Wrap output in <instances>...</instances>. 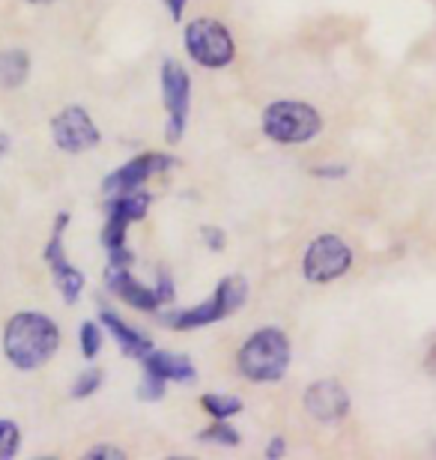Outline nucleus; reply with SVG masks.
Returning <instances> with one entry per match:
<instances>
[{
	"label": "nucleus",
	"instance_id": "f03ea898",
	"mask_svg": "<svg viewBox=\"0 0 436 460\" xmlns=\"http://www.w3.org/2000/svg\"><path fill=\"white\" fill-rule=\"evenodd\" d=\"M236 367L252 383H278L284 380L290 367V338L281 329L266 326L248 335V341L239 347Z\"/></svg>",
	"mask_w": 436,
	"mask_h": 460
},
{
	"label": "nucleus",
	"instance_id": "20e7f679",
	"mask_svg": "<svg viewBox=\"0 0 436 460\" xmlns=\"http://www.w3.org/2000/svg\"><path fill=\"white\" fill-rule=\"evenodd\" d=\"M261 128L269 141L293 146L308 144L323 132V117L314 105L299 102V99H278V102L263 108Z\"/></svg>",
	"mask_w": 436,
	"mask_h": 460
},
{
	"label": "nucleus",
	"instance_id": "f3484780",
	"mask_svg": "<svg viewBox=\"0 0 436 460\" xmlns=\"http://www.w3.org/2000/svg\"><path fill=\"white\" fill-rule=\"evenodd\" d=\"M200 407H203V412H209L212 419H230V416H239V412H243V398L216 392V394H203Z\"/></svg>",
	"mask_w": 436,
	"mask_h": 460
},
{
	"label": "nucleus",
	"instance_id": "7c9ffc66",
	"mask_svg": "<svg viewBox=\"0 0 436 460\" xmlns=\"http://www.w3.org/2000/svg\"><path fill=\"white\" fill-rule=\"evenodd\" d=\"M24 4H31V6H51L54 0H24Z\"/></svg>",
	"mask_w": 436,
	"mask_h": 460
},
{
	"label": "nucleus",
	"instance_id": "a211bd4d",
	"mask_svg": "<svg viewBox=\"0 0 436 460\" xmlns=\"http://www.w3.org/2000/svg\"><path fill=\"white\" fill-rule=\"evenodd\" d=\"M200 443H216V446H227V448H234L239 446V430L236 428H230L227 425V419H216L207 430H200Z\"/></svg>",
	"mask_w": 436,
	"mask_h": 460
},
{
	"label": "nucleus",
	"instance_id": "6e6552de",
	"mask_svg": "<svg viewBox=\"0 0 436 460\" xmlns=\"http://www.w3.org/2000/svg\"><path fill=\"white\" fill-rule=\"evenodd\" d=\"M153 198L144 189L123 191V195H108L105 200V227H102V245L105 252H117L126 245L129 225L141 222L150 209Z\"/></svg>",
	"mask_w": 436,
	"mask_h": 460
},
{
	"label": "nucleus",
	"instance_id": "aec40b11",
	"mask_svg": "<svg viewBox=\"0 0 436 460\" xmlns=\"http://www.w3.org/2000/svg\"><path fill=\"white\" fill-rule=\"evenodd\" d=\"M22 448V428L9 419H0V460H9Z\"/></svg>",
	"mask_w": 436,
	"mask_h": 460
},
{
	"label": "nucleus",
	"instance_id": "1a4fd4ad",
	"mask_svg": "<svg viewBox=\"0 0 436 460\" xmlns=\"http://www.w3.org/2000/svg\"><path fill=\"white\" fill-rule=\"evenodd\" d=\"M69 222H72L69 213H58V222H54L49 245L42 248V261L51 270V279H54V284H58L63 302H69L72 305V302L81 299V290H85V272L76 270V266L69 263L67 252H63V230L69 227Z\"/></svg>",
	"mask_w": 436,
	"mask_h": 460
},
{
	"label": "nucleus",
	"instance_id": "6ab92c4d",
	"mask_svg": "<svg viewBox=\"0 0 436 460\" xmlns=\"http://www.w3.org/2000/svg\"><path fill=\"white\" fill-rule=\"evenodd\" d=\"M102 383H105V371H102V367H87V371H81V374H78V380L72 383L69 394H72L76 401L90 398V394H96V392L102 389Z\"/></svg>",
	"mask_w": 436,
	"mask_h": 460
},
{
	"label": "nucleus",
	"instance_id": "b1692460",
	"mask_svg": "<svg viewBox=\"0 0 436 460\" xmlns=\"http://www.w3.org/2000/svg\"><path fill=\"white\" fill-rule=\"evenodd\" d=\"M85 457H96V460H123L126 457V452L123 448H117V446H93V448H87V455Z\"/></svg>",
	"mask_w": 436,
	"mask_h": 460
},
{
	"label": "nucleus",
	"instance_id": "ddd939ff",
	"mask_svg": "<svg viewBox=\"0 0 436 460\" xmlns=\"http://www.w3.org/2000/svg\"><path fill=\"white\" fill-rule=\"evenodd\" d=\"M105 288L111 296L123 299L129 308L135 311H144V314H153V311L162 308V299L159 293L153 288H147L144 281H138L129 266H108L105 270Z\"/></svg>",
	"mask_w": 436,
	"mask_h": 460
},
{
	"label": "nucleus",
	"instance_id": "c85d7f7f",
	"mask_svg": "<svg viewBox=\"0 0 436 460\" xmlns=\"http://www.w3.org/2000/svg\"><path fill=\"white\" fill-rule=\"evenodd\" d=\"M424 367H428V374H433V376H436V347L428 353V358H424Z\"/></svg>",
	"mask_w": 436,
	"mask_h": 460
},
{
	"label": "nucleus",
	"instance_id": "cd10ccee",
	"mask_svg": "<svg viewBox=\"0 0 436 460\" xmlns=\"http://www.w3.org/2000/svg\"><path fill=\"white\" fill-rule=\"evenodd\" d=\"M347 168H314V177H344Z\"/></svg>",
	"mask_w": 436,
	"mask_h": 460
},
{
	"label": "nucleus",
	"instance_id": "0eeeda50",
	"mask_svg": "<svg viewBox=\"0 0 436 460\" xmlns=\"http://www.w3.org/2000/svg\"><path fill=\"white\" fill-rule=\"evenodd\" d=\"M162 105L168 111V128L165 137L168 144H180L189 126V111H191V78L182 69V63L165 60L162 63Z\"/></svg>",
	"mask_w": 436,
	"mask_h": 460
},
{
	"label": "nucleus",
	"instance_id": "f257e3e1",
	"mask_svg": "<svg viewBox=\"0 0 436 460\" xmlns=\"http://www.w3.org/2000/svg\"><path fill=\"white\" fill-rule=\"evenodd\" d=\"M60 347V329L42 311H18L4 329V353L18 371H36Z\"/></svg>",
	"mask_w": 436,
	"mask_h": 460
},
{
	"label": "nucleus",
	"instance_id": "5701e85b",
	"mask_svg": "<svg viewBox=\"0 0 436 460\" xmlns=\"http://www.w3.org/2000/svg\"><path fill=\"white\" fill-rule=\"evenodd\" d=\"M200 239H203V245L212 248V252H225V245H227V234L216 225H203Z\"/></svg>",
	"mask_w": 436,
	"mask_h": 460
},
{
	"label": "nucleus",
	"instance_id": "bb28decb",
	"mask_svg": "<svg viewBox=\"0 0 436 460\" xmlns=\"http://www.w3.org/2000/svg\"><path fill=\"white\" fill-rule=\"evenodd\" d=\"M162 4L168 6V13H171L174 22H180L182 13H185V4H189V0H162Z\"/></svg>",
	"mask_w": 436,
	"mask_h": 460
},
{
	"label": "nucleus",
	"instance_id": "393cba45",
	"mask_svg": "<svg viewBox=\"0 0 436 460\" xmlns=\"http://www.w3.org/2000/svg\"><path fill=\"white\" fill-rule=\"evenodd\" d=\"M156 293H159L162 305H171L174 302V279L168 272H159V284H156Z\"/></svg>",
	"mask_w": 436,
	"mask_h": 460
},
{
	"label": "nucleus",
	"instance_id": "c756f323",
	"mask_svg": "<svg viewBox=\"0 0 436 460\" xmlns=\"http://www.w3.org/2000/svg\"><path fill=\"white\" fill-rule=\"evenodd\" d=\"M9 146H13V141H9V135H0V162H4V155L9 153Z\"/></svg>",
	"mask_w": 436,
	"mask_h": 460
},
{
	"label": "nucleus",
	"instance_id": "4468645a",
	"mask_svg": "<svg viewBox=\"0 0 436 460\" xmlns=\"http://www.w3.org/2000/svg\"><path fill=\"white\" fill-rule=\"evenodd\" d=\"M99 317H102V326L108 329V335L114 338L120 349H123V356L138 358V362H141L144 356H150L153 349H156L150 338L141 335L138 329H132L129 323H123V320H120L111 308H102V314H99Z\"/></svg>",
	"mask_w": 436,
	"mask_h": 460
},
{
	"label": "nucleus",
	"instance_id": "9d476101",
	"mask_svg": "<svg viewBox=\"0 0 436 460\" xmlns=\"http://www.w3.org/2000/svg\"><path fill=\"white\" fill-rule=\"evenodd\" d=\"M51 137L63 153H72V155L96 150V146L102 144L99 126L93 123V117L81 105H67L60 114H54Z\"/></svg>",
	"mask_w": 436,
	"mask_h": 460
},
{
	"label": "nucleus",
	"instance_id": "4be33fe9",
	"mask_svg": "<svg viewBox=\"0 0 436 460\" xmlns=\"http://www.w3.org/2000/svg\"><path fill=\"white\" fill-rule=\"evenodd\" d=\"M102 326L93 323V320H87V323H81V356L87 358V362H93V358L99 356L102 349Z\"/></svg>",
	"mask_w": 436,
	"mask_h": 460
},
{
	"label": "nucleus",
	"instance_id": "dca6fc26",
	"mask_svg": "<svg viewBox=\"0 0 436 460\" xmlns=\"http://www.w3.org/2000/svg\"><path fill=\"white\" fill-rule=\"evenodd\" d=\"M31 75V54L24 49H4L0 51V90L22 87Z\"/></svg>",
	"mask_w": 436,
	"mask_h": 460
},
{
	"label": "nucleus",
	"instance_id": "2eb2a0df",
	"mask_svg": "<svg viewBox=\"0 0 436 460\" xmlns=\"http://www.w3.org/2000/svg\"><path fill=\"white\" fill-rule=\"evenodd\" d=\"M141 365L147 371L159 374L162 380L168 383H191L198 380V371H194L191 358L182 353H168V349H153L150 356L141 358Z\"/></svg>",
	"mask_w": 436,
	"mask_h": 460
},
{
	"label": "nucleus",
	"instance_id": "412c9836",
	"mask_svg": "<svg viewBox=\"0 0 436 460\" xmlns=\"http://www.w3.org/2000/svg\"><path fill=\"white\" fill-rule=\"evenodd\" d=\"M165 392H168V380H162L159 374H153V371H147V367H144V376H141L138 392H135L138 398H141V401H162Z\"/></svg>",
	"mask_w": 436,
	"mask_h": 460
},
{
	"label": "nucleus",
	"instance_id": "423d86ee",
	"mask_svg": "<svg viewBox=\"0 0 436 460\" xmlns=\"http://www.w3.org/2000/svg\"><path fill=\"white\" fill-rule=\"evenodd\" d=\"M352 266V248L335 234H323L305 248L302 254V275L311 284H329L347 275Z\"/></svg>",
	"mask_w": 436,
	"mask_h": 460
},
{
	"label": "nucleus",
	"instance_id": "f8f14e48",
	"mask_svg": "<svg viewBox=\"0 0 436 460\" xmlns=\"http://www.w3.org/2000/svg\"><path fill=\"white\" fill-rule=\"evenodd\" d=\"M305 410L323 425H335L350 412V394L338 380H317L305 389Z\"/></svg>",
	"mask_w": 436,
	"mask_h": 460
},
{
	"label": "nucleus",
	"instance_id": "a878e982",
	"mask_svg": "<svg viewBox=\"0 0 436 460\" xmlns=\"http://www.w3.org/2000/svg\"><path fill=\"white\" fill-rule=\"evenodd\" d=\"M287 455V443H284V437H272L269 439V446H266V457L269 460H278V457H284Z\"/></svg>",
	"mask_w": 436,
	"mask_h": 460
},
{
	"label": "nucleus",
	"instance_id": "7ed1b4c3",
	"mask_svg": "<svg viewBox=\"0 0 436 460\" xmlns=\"http://www.w3.org/2000/svg\"><path fill=\"white\" fill-rule=\"evenodd\" d=\"M248 299V281L243 275H225L218 284H216V293L200 302L194 308H182V311H168L162 314V326L176 329V332H185V329H200V326H209V323H218V320L230 317L234 311H239L245 305Z\"/></svg>",
	"mask_w": 436,
	"mask_h": 460
},
{
	"label": "nucleus",
	"instance_id": "39448f33",
	"mask_svg": "<svg viewBox=\"0 0 436 460\" xmlns=\"http://www.w3.org/2000/svg\"><path fill=\"white\" fill-rule=\"evenodd\" d=\"M189 58L203 69H225L236 58V42L230 31L216 18H194L182 33Z\"/></svg>",
	"mask_w": 436,
	"mask_h": 460
},
{
	"label": "nucleus",
	"instance_id": "9b49d317",
	"mask_svg": "<svg viewBox=\"0 0 436 460\" xmlns=\"http://www.w3.org/2000/svg\"><path fill=\"white\" fill-rule=\"evenodd\" d=\"M176 162L171 153H141L135 155L132 162H126L123 168L111 171L105 180H102V191L105 195H123V191H135L144 189V182L156 177V173H165L176 168Z\"/></svg>",
	"mask_w": 436,
	"mask_h": 460
}]
</instances>
